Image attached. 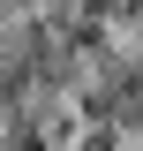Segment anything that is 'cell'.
Listing matches in <instances>:
<instances>
[{
	"label": "cell",
	"mask_w": 143,
	"mask_h": 151,
	"mask_svg": "<svg viewBox=\"0 0 143 151\" xmlns=\"http://www.w3.org/2000/svg\"><path fill=\"white\" fill-rule=\"evenodd\" d=\"M0 151H68V144H60V136L45 129V121H15V129H8V144H0Z\"/></svg>",
	"instance_id": "1"
}]
</instances>
